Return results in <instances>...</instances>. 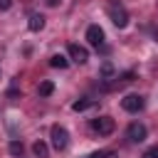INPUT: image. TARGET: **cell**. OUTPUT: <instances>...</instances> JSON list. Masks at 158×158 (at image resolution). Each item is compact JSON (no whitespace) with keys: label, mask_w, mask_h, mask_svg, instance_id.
I'll list each match as a JSON object with an SVG mask.
<instances>
[{"label":"cell","mask_w":158,"mask_h":158,"mask_svg":"<svg viewBox=\"0 0 158 158\" xmlns=\"http://www.w3.org/2000/svg\"><path fill=\"white\" fill-rule=\"evenodd\" d=\"M106 12H109V17H111V22H114L116 27H126V25H128V12H126V7H123L118 0H111L109 7H106Z\"/></svg>","instance_id":"6da1fadb"},{"label":"cell","mask_w":158,"mask_h":158,"mask_svg":"<svg viewBox=\"0 0 158 158\" xmlns=\"http://www.w3.org/2000/svg\"><path fill=\"white\" fill-rule=\"evenodd\" d=\"M49 133H52V148L54 151H64L69 146V133H67L64 126H52Z\"/></svg>","instance_id":"7a4b0ae2"},{"label":"cell","mask_w":158,"mask_h":158,"mask_svg":"<svg viewBox=\"0 0 158 158\" xmlns=\"http://www.w3.org/2000/svg\"><path fill=\"white\" fill-rule=\"evenodd\" d=\"M121 106H123V111H128V114H138V111L146 106V99H143L141 94H128V96L121 99Z\"/></svg>","instance_id":"3957f363"},{"label":"cell","mask_w":158,"mask_h":158,"mask_svg":"<svg viewBox=\"0 0 158 158\" xmlns=\"http://www.w3.org/2000/svg\"><path fill=\"white\" fill-rule=\"evenodd\" d=\"M91 128H94L99 136H111V133H114V128H116V123H114V118H111V116H99V118H94V121H91Z\"/></svg>","instance_id":"277c9868"},{"label":"cell","mask_w":158,"mask_h":158,"mask_svg":"<svg viewBox=\"0 0 158 158\" xmlns=\"http://www.w3.org/2000/svg\"><path fill=\"white\" fill-rule=\"evenodd\" d=\"M126 136H128V141H133V143H143V141H146V136H148V131H146V126H143V123L133 121V123L128 126Z\"/></svg>","instance_id":"5b68a950"},{"label":"cell","mask_w":158,"mask_h":158,"mask_svg":"<svg viewBox=\"0 0 158 158\" xmlns=\"http://www.w3.org/2000/svg\"><path fill=\"white\" fill-rule=\"evenodd\" d=\"M86 40H89V44L101 47V44H104V30H101L99 25H89V27H86Z\"/></svg>","instance_id":"8992f818"},{"label":"cell","mask_w":158,"mask_h":158,"mask_svg":"<svg viewBox=\"0 0 158 158\" xmlns=\"http://www.w3.org/2000/svg\"><path fill=\"white\" fill-rule=\"evenodd\" d=\"M67 52H69V57H72L77 64H84V62L89 59V52H86V47H81V44H74V42H72V44L67 47Z\"/></svg>","instance_id":"52a82bcc"},{"label":"cell","mask_w":158,"mask_h":158,"mask_svg":"<svg viewBox=\"0 0 158 158\" xmlns=\"http://www.w3.org/2000/svg\"><path fill=\"white\" fill-rule=\"evenodd\" d=\"M27 27H30L32 32H40V30L44 27V17H42V15H37V12H35V15H30V22H27Z\"/></svg>","instance_id":"ba28073f"},{"label":"cell","mask_w":158,"mask_h":158,"mask_svg":"<svg viewBox=\"0 0 158 158\" xmlns=\"http://www.w3.org/2000/svg\"><path fill=\"white\" fill-rule=\"evenodd\" d=\"M49 64H52L54 69H67V67H69V59H67L64 54H54V57H49Z\"/></svg>","instance_id":"9c48e42d"},{"label":"cell","mask_w":158,"mask_h":158,"mask_svg":"<svg viewBox=\"0 0 158 158\" xmlns=\"http://www.w3.org/2000/svg\"><path fill=\"white\" fill-rule=\"evenodd\" d=\"M32 151H35V156H37V158H47V156H49V148H47V143H44V141H37V143L32 146Z\"/></svg>","instance_id":"30bf717a"},{"label":"cell","mask_w":158,"mask_h":158,"mask_svg":"<svg viewBox=\"0 0 158 158\" xmlns=\"http://www.w3.org/2000/svg\"><path fill=\"white\" fill-rule=\"evenodd\" d=\"M52 91H54V84H52V81H42V84L37 86V94H40V96H49Z\"/></svg>","instance_id":"8fae6325"},{"label":"cell","mask_w":158,"mask_h":158,"mask_svg":"<svg viewBox=\"0 0 158 158\" xmlns=\"http://www.w3.org/2000/svg\"><path fill=\"white\" fill-rule=\"evenodd\" d=\"M101 77H104V79H111V77H114V64H111V62H104V64H101Z\"/></svg>","instance_id":"7c38bea8"},{"label":"cell","mask_w":158,"mask_h":158,"mask_svg":"<svg viewBox=\"0 0 158 158\" xmlns=\"http://www.w3.org/2000/svg\"><path fill=\"white\" fill-rule=\"evenodd\" d=\"M91 106V99H79V101H74L72 104V109L74 111H84V109H89Z\"/></svg>","instance_id":"4fadbf2b"},{"label":"cell","mask_w":158,"mask_h":158,"mask_svg":"<svg viewBox=\"0 0 158 158\" xmlns=\"http://www.w3.org/2000/svg\"><path fill=\"white\" fill-rule=\"evenodd\" d=\"M7 151H10L12 156H22V151H25V148H22V143H20V141H10Z\"/></svg>","instance_id":"5bb4252c"},{"label":"cell","mask_w":158,"mask_h":158,"mask_svg":"<svg viewBox=\"0 0 158 158\" xmlns=\"http://www.w3.org/2000/svg\"><path fill=\"white\" fill-rule=\"evenodd\" d=\"M89 158H116V153L114 151H94Z\"/></svg>","instance_id":"9a60e30c"},{"label":"cell","mask_w":158,"mask_h":158,"mask_svg":"<svg viewBox=\"0 0 158 158\" xmlns=\"http://www.w3.org/2000/svg\"><path fill=\"white\" fill-rule=\"evenodd\" d=\"M143 158H158V146H156V148H151V151H146V153H143Z\"/></svg>","instance_id":"2e32d148"},{"label":"cell","mask_w":158,"mask_h":158,"mask_svg":"<svg viewBox=\"0 0 158 158\" xmlns=\"http://www.w3.org/2000/svg\"><path fill=\"white\" fill-rule=\"evenodd\" d=\"M10 5H12V0H0V10H10Z\"/></svg>","instance_id":"e0dca14e"},{"label":"cell","mask_w":158,"mask_h":158,"mask_svg":"<svg viewBox=\"0 0 158 158\" xmlns=\"http://www.w3.org/2000/svg\"><path fill=\"white\" fill-rule=\"evenodd\" d=\"M44 2H47V5H49V7H57V5H59V2H62V0H44Z\"/></svg>","instance_id":"ac0fdd59"}]
</instances>
